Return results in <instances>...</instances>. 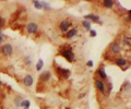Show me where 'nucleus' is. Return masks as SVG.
Instances as JSON below:
<instances>
[{"mask_svg":"<svg viewBox=\"0 0 131 109\" xmlns=\"http://www.w3.org/2000/svg\"><path fill=\"white\" fill-rule=\"evenodd\" d=\"M57 72H58L59 76L62 79H68L70 75V71L68 69H61V68H57Z\"/></svg>","mask_w":131,"mask_h":109,"instance_id":"5","label":"nucleus"},{"mask_svg":"<svg viewBox=\"0 0 131 109\" xmlns=\"http://www.w3.org/2000/svg\"><path fill=\"white\" fill-rule=\"evenodd\" d=\"M61 54H62V56H64L69 62H72L73 59H74V53L71 50L70 47H68V48H66L65 50H62V51H61Z\"/></svg>","mask_w":131,"mask_h":109,"instance_id":"1","label":"nucleus"},{"mask_svg":"<svg viewBox=\"0 0 131 109\" xmlns=\"http://www.w3.org/2000/svg\"><path fill=\"white\" fill-rule=\"evenodd\" d=\"M43 67H44V61H43L42 59H39V61L37 62V64H36V70H37V71L42 70Z\"/></svg>","mask_w":131,"mask_h":109,"instance_id":"17","label":"nucleus"},{"mask_svg":"<svg viewBox=\"0 0 131 109\" xmlns=\"http://www.w3.org/2000/svg\"><path fill=\"white\" fill-rule=\"evenodd\" d=\"M20 102H22V98H21V97H18V98L15 99V104H16V106H20Z\"/></svg>","mask_w":131,"mask_h":109,"instance_id":"22","label":"nucleus"},{"mask_svg":"<svg viewBox=\"0 0 131 109\" xmlns=\"http://www.w3.org/2000/svg\"><path fill=\"white\" fill-rule=\"evenodd\" d=\"M86 65H87V67H93V61H92V60H89V61H87V63H86Z\"/></svg>","mask_w":131,"mask_h":109,"instance_id":"24","label":"nucleus"},{"mask_svg":"<svg viewBox=\"0 0 131 109\" xmlns=\"http://www.w3.org/2000/svg\"><path fill=\"white\" fill-rule=\"evenodd\" d=\"M3 37H4V36L2 35V34H0V44H1V43L3 42Z\"/></svg>","mask_w":131,"mask_h":109,"instance_id":"26","label":"nucleus"},{"mask_svg":"<svg viewBox=\"0 0 131 109\" xmlns=\"http://www.w3.org/2000/svg\"><path fill=\"white\" fill-rule=\"evenodd\" d=\"M1 53H2V54H3V56H5V57H8V56H10V54H12V53H13L12 46H11L10 44H4V45L1 47Z\"/></svg>","mask_w":131,"mask_h":109,"instance_id":"2","label":"nucleus"},{"mask_svg":"<svg viewBox=\"0 0 131 109\" xmlns=\"http://www.w3.org/2000/svg\"><path fill=\"white\" fill-rule=\"evenodd\" d=\"M25 61H26V64H32V58L31 57H26Z\"/></svg>","mask_w":131,"mask_h":109,"instance_id":"21","label":"nucleus"},{"mask_svg":"<svg viewBox=\"0 0 131 109\" xmlns=\"http://www.w3.org/2000/svg\"><path fill=\"white\" fill-rule=\"evenodd\" d=\"M115 62H116V64H117V65L122 67V68H124L125 65H127V60L124 59V58H117L115 60Z\"/></svg>","mask_w":131,"mask_h":109,"instance_id":"12","label":"nucleus"},{"mask_svg":"<svg viewBox=\"0 0 131 109\" xmlns=\"http://www.w3.org/2000/svg\"><path fill=\"white\" fill-rule=\"evenodd\" d=\"M33 4H34V7L36 8V9H43V7H42V3L39 1H33Z\"/></svg>","mask_w":131,"mask_h":109,"instance_id":"20","label":"nucleus"},{"mask_svg":"<svg viewBox=\"0 0 131 109\" xmlns=\"http://www.w3.org/2000/svg\"><path fill=\"white\" fill-rule=\"evenodd\" d=\"M71 25H72V24H71L69 21L65 20V21H62L60 24H59V30H60L61 32H66V33H67L68 31H69V28H70Z\"/></svg>","mask_w":131,"mask_h":109,"instance_id":"4","label":"nucleus"},{"mask_svg":"<svg viewBox=\"0 0 131 109\" xmlns=\"http://www.w3.org/2000/svg\"><path fill=\"white\" fill-rule=\"evenodd\" d=\"M103 4L106 8H113V5L115 3H114V1H112V0H105V1H103Z\"/></svg>","mask_w":131,"mask_h":109,"instance_id":"15","label":"nucleus"},{"mask_svg":"<svg viewBox=\"0 0 131 109\" xmlns=\"http://www.w3.org/2000/svg\"><path fill=\"white\" fill-rule=\"evenodd\" d=\"M76 34H78L76 28H71V30H69L67 32V34H66V37H67V38H72V37H74Z\"/></svg>","mask_w":131,"mask_h":109,"instance_id":"11","label":"nucleus"},{"mask_svg":"<svg viewBox=\"0 0 131 109\" xmlns=\"http://www.w3.org/2000/svg\"><path fill=\"white\" fill-rule=\"evenodd\" d=\"M50 77H52V73H50L49 71H45V72L41 73V75H39V81L41 82H47Z\"/></svg>","mask_w":131,"mask_h":109,"instance_id":"8","label":"nucleus"},{"mask_svg":"<svg viewBox=\"0 0 131 109\" xmlns=\"http://www.w3.org/2000/svg\"><path fill=\"white\" fill-rule=\"evenodd\" d=\"M97 73H98V75L101 76V79H107V74H106V72H105L104 68H99L97 70Z\"/></svg>","mask_w":131,"mask_h":109,"instance_id":"13","label":"nucleus"},{"mask_svg":"<svg viewBox=\"0 0 131 109\" xmlns=\"http://www.w3.org/2000/svg\"><path fill=\"white\" fill-rule=\"evenodd\" d=\"M124 44L126 46H130L131 41H130V36H125L124 37Z\"/></svg>","mask_w":131,"mask_h":109,"instance_id":"18","label":"nucleus"},{"mask_svg":"<svg viewBox=\"0 0 131 109\" xmlns=\"http://www.w3.org/2000/svg\"><path fill=\"white\" fill-rule=\"evenodd\" d=\"M86 21H92V22H95V23H102L99 21V16L98 15H95V14H87V15L84 16Z\"/></svg>","mask_w":131,"mask_h":109,"instance_id":"9","label":"nucleus"},{"mask_svg":"<svg viewBox=\"0 0 131 109\" xmlns=\"http://www.w3.org/2000/svg\"><path fill=\"white\" fill-rule=\"evenodd\" d=\"M26 30L30 34H36L38 32V24L37 23H35V22L28 23L27 26H26Z\"/></svg>","mask_w":131,"mask_h":109,"instance_id":"3","label":"nucleus"},{"mask_svg":"<svg viewBox=\"0 0 131 109\" xmlns=\"http://www.w3.org/2000/svg\"><path fill=\"white\" fill-rule=\"evenodd\" d=\"M2 24H3V20H2V18L0 16V26H1Z\"/></svg>","mask_w":131,"mask_h":109,"instance_id":"27","label":"nucleus"},{"mask_svg":"<svg viewBox=\"0 0 131 109\" xmlns=\"http://www.w3.org/2000/svg\"><path fill=\"white\" fill-rule=\"evenodd\" d=\"M0 86H2V83H1V81H0Z\"/></svg>","mask_w":131,"mask_h":109,"instance_id":"28","label":"nucleus"},{"mask_svg":"<svg viewBox=\"0 0 131 109\" xmlns=\"http://www.w3.org/2000/svg\"><path fill=\"white\" fill-rule=\"evenodd\" d=\"M20 106H21V107H24V109H28L31 106V103H30V100H22V102L20 103Z\"/></svg>","mask_w":131,"mask_h":109,"instance_id":"14","label":"nucleus"},{"mask_svg":"<svg viewBox=\"0 0 131 109\" xmlns=\"http://www.w3.org/2000/svg\"><path fill=\"white\" fill-rule=\"evenodd\" d=\"M41 3H42L43 9H46V10H49L50 9V4L49 3H47V2H45V1H42Z\"/></svg>","mask_w":131,"mask_h":109,"instance_id":"19","label":"nucleus"},{"mask_svg":"<svg viewBox=\"0 0 131 109\" xmlns=\"http://www.w3.org/2000/svg\"><path fill=\"white\" fill-rule=\"evenodd\" d=\"M90 34H91V36H92V37H95V36H96V31L91 30V31H90Z\"/></svg>","mask_w":131,"mask_h":109,"instance_id":"23","label":"nucleus"},{"mask_svg":"<svg viewBox=\"0 0 131 109\" xmlns=\"http://www.w3.org/2000/svg\"><path fill=\"white\" fill-rule=\"evenodd\" d=\"M95 87L97 88L99 92H102V93H104L105 90H106V85H105V83L103 81H101V80H95Z\"/></svg>","mask_w":131,"mask_h":109,"instance_id":"7","label":"nucleus"},{"mask_svg":"<svg viewBox=\"0 0 131 109\" xmlns=\"http://www.w3.org/2000/svg\"><path fill=\"white\" fill-rule=\"evenodd\" d=\"M4 97H5V96L3 95V94H2V93H0V104H1V102L4 99Z\"/></svg>","mask_w":131,"mask_h":109,"instance_id":"25","label":"nucleus"},{"mask_svg":"<svg viewBox=\"0 0 131 109\" xmlns=\"http://www.w3.org/2000/svg\"><path fill=\"white\" fill-rule=\"evenodd\" d=\"M82 25L85 27V30L86 31H91V23L89 21H86V20H84L83 22H82Z\"/></svg>","mask_w":131,"mask_h":109,"instance_id":"16","label":"nucleus"},{"mask_svg":"<svg viewBox=\"0 0 131 109\" xmlns=\"http://www.w3.org/2000/svg\"><path fill=\"white\" fill-rule=\"evenodd\" d=\"M110 49H112V53L115 54H118L121 53V47H120V44H119L118 42H115L112 44V47H110Z\"/></svg>","mask_w":131,"mask_h":109,"instance_id":"6","label":"nucleus"},{"mask_svg":"<svg viewBox=\"0 0 131 109\" xmlns=\"http://www.w3.org/2000/svg\"><path fill=\"white\" fill-rule=\"evenodd\" d=\"M23 84L25 85V86H27V87H30V86H32V84H33V76L32 75H25L24 76V79H23Z\"/></svg>","mask_w":131,"mask_h":109,"instance_id":"10","label":"nucleus"}]
</instances>
